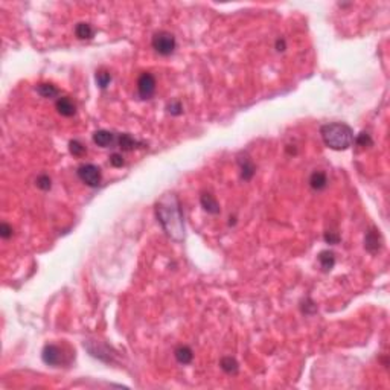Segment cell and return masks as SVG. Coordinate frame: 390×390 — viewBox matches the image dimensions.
Masks as SVG:
<instances>
[{
	"label": "cell",
	"mask_w": 390,
	"mask_h": 390,
	"mask_svg": "<svg viewBox=\"0 0 390 390\" xmlns=\"http://www.w3.org/2000/svg\"><path fill=\"white\" fill-rule=\"evenodd\" d=\"M157 218L162 224L163 230L170 235L172 239L180 241L185 235V226H183V215L178 198L174 194H166L156 206Z\"/></svg>",
	"instance_id": "cell-1"
},
{
	"label": "cell",
	"mask_w": 390,
	"mask_h": 390,
	"mask_svg": "<svg viewBox=\"0 0 390 390\" xmlns=\"http://www.w3.org/2000/svg\"><path fill=\"white\" fill-rule=\"evenodd\" d=\"M320 136L325 145L335 151H344L351 148L354 143V130L347 124L343 122H332L322 125Z\"/></svg>",
	"instance_id": "cell-2"
},
{
	"label": "cell",
	"mask_w": 390,
	"mask_h": 390,
	"mask_svg": "<svg viewBox=\"0 0 390 390\" xmlns=\"http://www.w3.org/2000/svg\"><path fill=\"white\" fill-rule=\"evenodd\" d=\"M151 46L159 55L168 57L174 54V50L177 47V41L171 32H168V31H159V32H156L153 35Z\"/></svg>",
	"instance_id": "cell-3"
},
{
	"label": "cell",
	"mask_w": 390,
	"mask_h": 390,
	"mask_svg": "<svg viewBox=\"0 0 390 390\" xmlns=\"http://www.w3.org/2000/svg\"><path fill=\"white\" fill-rule=\"evenodd\" d=\"M79 180L82 183H86L87 186L90 187H98L101 185V180H102V174H101V170L93 163H86V165H81L77 171Z\"/></svg>",
	"instance_id": "cell-4"
},
{
	"label": "cell",
	"mask_w": 390,
	"mask_h": 390,
	"mask_svg": "<svg viewBox=\"0 0 390 390\" xmlns=\"http://www.w3.org/2000/svg\"><path fill=\"white\" fill-rule=\"evenodd\" d=\"M41 360H43L47 366H60L66 363L64 358V351L57 344H46L41 351Z\"/></svg>",
	"instance_id": "cell-5"
},
{
	"label": "cell",
	"mask_w": 390,
	"mask_h": 390,
	"mask_svg": "<svg viewBox=\"0 0 390 390\" xmlns=\"http://www.w3.org/2000/svg\"><path fill=\"white\" fill-rule=\"evenodd\" d=\"M156 78L151 75L150 72H143L138 79V92L142 99H150L156 93Z\"/></svg>",
	"instance_id": "cell-6"
},
{
	"label": "cell",
	"mask_w": 390,
	"mask_h": 390,
	"mask_svg": "<svg viewBox=\"0 0 390 390\" xmlns=\"http://www.w3.org/2000/svg\"><path fill=\"white\" fill-rule=\"evenodd\" d=\"M381 244H383V239H381V235H379V232L376 229H371L364 236V249L375 255L379 250H381Z\"/></svg>",
	"instance_id": "cell-7"
},
{
	"label": "cell",
	"mask_w": 390,
	"mask_h": 390,
	"mask_svg": "<svg viewBox=\"0 0 390 390\" xmlns=\"http://www.w3.org/2000/svg\"><path fill=\"white\" fill-rule=\"evenodd\" d=\"M118 140V138L114 136V133L107 131V130H98L93 133V142L96 143L101 148H110Z\"/></svg>",
	"instance_id": "cell-8"
},
{
	"label": "cell",
	"mask_w": 390,
	"mask_h": 390,
	"mask_svg": "<svg viewBox=\"0 0 390 390\" xmlns=\"http://www.w3.org/2000/svg\"><path fill=\"white\" fill-rule=\"evenodd\" d=\"M55 109L57 111L61 114V116H64V118H70V116H73L77 113V105L75 102H73L70 98L67 96H62V98H58L57 102H55Z\"/></svg>",
	"instance_id": "cell-9"
},
{
	"label": "cell",
	"mask_w": 390,
	"mask_h": 390,
	"mask_svg": "<svg viewBox=\"0 0 390 390\" xmlns=\"http://www.w3.org/2000/svg\"><path fill=\"white\" fill-rule=\"evenodd\" d=\"M200 203H202V207L206 210L207 214H212V215L219 214V204H218L217 198L212 194L203 192L202 197H200Z\"/></svg>",
	"instance_id": "cell-10"
},
{
	"label": "cell",
	"mask_w": 390,
	"mask_h": 390,
	"mask_svg": "<svg viewBox=\"0 0 390 390\" xmlns=\"http://www.w3.org/2000/svg\"><path fill=\"white\" fill-rule=\"evenodd\" d=\"M238 163L241 166V178H242V180H246V182L251 180V177L255 175V171H256V168H255V165H253V162L246 156V157H239Z\"/></svg>",
	"instance_id": "cell-11"
},
{
	"label": "cell",
	"mask_w": 390,
	"mask_h": 390,
	"mask_svg": "<svg viewBox=\"0 0 390 390\" xmlns=\"http://www.w3.org/2000/svg\"><path fill=\"white\" fill-rule=\"evenodd\" d=\"M310 186L314 191H323L328 186V177L322 171H314L310 177Z\"/></svg>",
	"instance_id": "cell-12"
},
{
	"label": "cell",
	"mask_w": 390,
	"mask_h": 390,
	"mask_svg": "<svg viewBox=\"0 0 390 390\" xmlns=\"http://www.w3.org/2000/svg\"><path fill=\"white\" fill-rule=\"evenodd\" d=\"M174 357L175 360L180 364H189L194 360V352L189 346H178L177 349L174 351Z\"/></svg>",
	"instance_id": "cell-13"
},
{
	"label": "cell",
	"mask_w": 390,
	"mask_h": 390,
	"mask_svg": "<svg viewBox=\"0 0 390 390\" xmlns=\"http://www.w3.org/2000/svg\"><path fill=\"white\" fill-rule=\"evenodd\" d=\"M116 143H118V146L122 150V151H133L134 148H138V146L140 145V142L138 140H134L133 139V136L130 134H119L118 136V140H116Z\"/></svg>",
	"instance_id": "cell-14"
},
{
	"label": "cell",
	"mask_w": 390,
	"mask_h": 390,
	"mask_svg": "<svg viewBox=\"0 0 390 390\" xmlns=\"http://www.w3.org/2000/svg\"><path fill=\"white\" fill-rule=\"evenodd\" d=\"M319 262L323 271H331L335 265V255L331 250H323L319 253Z\"/></svg>",
	"instance_id": "cell-15"
},
{
	"label": "cell",
	"mask_w": 390,
	"mask_h": 390,
	"mask_svg": "<svg viewBox=\"0 0 390 390\" xmlns=\"http://www.w3.org/2000/svg\"><path fill=\"white\" fill-rule=\"evenodd\" d=\"M37 93L40 94V96H43V98H55L60 94V90L54 86V84H49V82H41L37 86Z\"/></svg>",
	"instance_id": "cell-16"
},
{
	"label": "cell",
	"mask_w": 390,
	"mask_h": 390,
	"mask_svg": "<svg viewBox=\"0 0 390 390\" xmlns=\"http://www.w3.org/2000/svg\"><path fill=\"white\" fill-rule=\"evenodd\" d=\"M219 366L229 375H236L238 371H239V364H238V361L235 360L234 357H223V358H221V361H219Z\"/></svg>",
	"instance_id": "cell-17"
},
{
	"label": "cell",
	"mask_w": 390,
	"mask_h": 390,
	"mask_svg": "<svg viewBox=\"0 0 390 390\" xmlns=\"http://www.w3.org/2000/svg\"><path fill=\"white\" fill-rule=\"evenodd\" d=\"M75 34H77V37H78L79 40H90V38H93V35H94V29L92 28V25L81 22V23H78L77 28H75Z\"/></svg>",
	"instance_id": "cell-18"
},
{
	"label": "cell",
	"mask_w": 390,
	"mask_h": 390,
	"mask_svg": "<svg viewBox=\"0 0 390 390\" xmlns=\"http://www.w3.org/2000/svg\"><path fill=\"white\" fill-rule=\"evenodd\" d=\"M96 82L101 89H107L109 84L111 82V75L109 70H98L96 72Z\"/></svg>",
	"instance_id": "cell-19"
},
{
	"label": "cell",
	"mask_w": 390,
	"mask_h": 390,
	"mask_svg": "<svg viewBox=\"0 0 390 390\" xmlns=\"http://www.w3.org/2000/svg\"><path fill=\"white\" fill-rule=\"evenodd\" d=\"M69 151H70V154H73L75 157H81V156H84V154L87 153L86 146H84L78 140H70L69 142Z\"/></svg>",
	"instance_id": "cell-20"
},
{
	"label": "cell",
	"mask_w": 390,
	"mask_h": 390,
	"mask_svg": "<svg viewBox=\"0 0 390 390\" xmlns=\"http://www.w3.org/2000/svg\"><path fill=\"white\" fill-rule=\"evenodd\" d=\"M354 142L358 145V146H371L374 143L372 138H371V134H367V133H360L357 136V138L354 139Z\"/></svg>",
	"instance_id": "cell-21"
},
{
	"label": "cell",
	"mask_w": 390,
	"mask_h": 390,
	"mask_svg": "<svg viewBox=\"0 0 390 390\" xmlns=\"http://www.w3.org/2000/svg\"><path fill=\"white\" fill-rule=\"evenodd\" d=\"M37 186L41 189V191H49L50 189V186H52V182H50V177L49 175H46V174H43V175H40L38 178H37Z\"/></svg>",
	"instance_id": "cell-22"
},
{
	"label": "cell",
	"mask_w": 390,
	"mask_h": 390,
	"mask_svg": "<svg viewBox=\"0 0 390 390\" xmlns=\"http://www.w3.org/2000/svg\"><path fill=\"white\" fill-rule=\"evenodd\" d=\"M168 113H171L172 116H178V114H182L183 113V105L182 102H178V101H174L171 104H168Z\"/></svg>",
	"instance_id": "cell-23"
},
{
	"label": "cell",
	"mask_w": 390,
	"mask_h": 390,
	"mask_svg": "<svg viewBox=\"0 0 390 390\" xmlns=\"http://www.w3.org/2000/svg\"><path fill=\"white\" fill-rule=\"evenodd\" d=\"M0 236H2L3 239H9L13 236V227L6 223H2L0 224Z\"/></svg>",
	"instance_id": "cell-24"
},
{
	"label": "cell",
	"mask_w": 390,
	"mask_h": 390,
	"mask_svg": "<svg viewBox=\"0 0 390 390\" xmlns=\"http://www.w3.org/2000/svg\"><path fill=\"white\" fill-rule=\"evenodd\" d=\"M110 163L114 166V168H121V166H124V157H122V154H119V153H114V154H111V157H110Z\"/></svg>",
	"instance_id": "cell-25"
},
{
	"label": "cell",
	"mask_w": 390,
	"mask_h": 390,
	"mask_svg": "<svg viewBox=\"0 0 390 390\" xmlns=\"http://www.w3.org/2000/svg\"><path fill=\"white\" fill-rule=\"evenodd\" d=\"M325 241L328 242V244H339L340 236L337 235L335 232H326V234H325Z\"/></svg>",
	"instance_id": "cell-26"
},
{
	"label": "cell",
	"mask_w": 390,
	"mask_h": 390,
	"mask_svg": "<svg viewBox=\"0 0 390 390\" xmlns=\"http://www.w3.org/2000/svg\"><path fill=\"white\" fill-rule=\"evenodd\" d=\"M276 49L281 52V50H285V40L283 38H279L278 41H276Z\"/></svg>",
	"instance_id": "cell-27"
}]
</instances>
